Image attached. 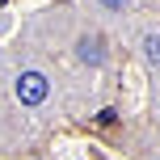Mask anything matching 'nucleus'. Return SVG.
<instances>
[{"instance_id": "obj_1", "label": "nucleus", "mask_w": 160, "mask_h": 160, "mask_svg": "<svg viewBox=\"0 0 160 160\" xmlns=\"http://www.w3.org/2000/svg\"><path fill=\"white\" fill-rule=\"evenodd\" d=\"M47 93H51V84H47L42 72H21L17 76V101L21 105H42Z\"/></svg>"}, {"instance_id": "obj_2", "label": "nucleus", "mask_w": 160, "mask_h": 160, "mask_svg": "<svg viewBox=\"0 0 160 160\" xmlns=\"http://www.w3.org/2000/svg\"><path fill=\"white\" fill-rule=\"evenodd\" d=\"M76 47H80V59H84V63H101V59H105L101 38H97V34H84V38L76 42Z\"/></svg>"}, {"instance_id": "obj_3", "label": "nucleus", "mask_w": 160, "mask_h": 160, "mask_svg": "<svg viewBox=\"0 0 160 160\" xmlns=\"http://www.w3.org/2000/svg\"><path fill=\"white\" fill-rule=\"evenodd\" d=\"M143 55L152 59V63H160V34H152V38H143Z\"/></svg>"}, {"instance_id": "obj_4", "label": "nucleus", "mask_w": 160, "mask_h": 160, "mask_svg": "<svg viewBox=\"0 0 160 160\" xmlns=\"http://www.w3.org/2000/svg\"><path fill=\"white\" fill-rule=\"evenodd\" d=\"M101 4H105V8H114V13H122V8H127L131 0H101Z\"/></svg>"}, {"instance_id": "obj_5", "label": "nucleus", "mask_w": 160, "mask_h": 160, "mask_svg": "<svg viewBox=\"0 0 160 160\" xmlns=\"http://www.w3.org/2000/svg\"><path fill=\"white\" fill-rule=\"evenodd\" d=\"M0 4H4V0H0Z\"/></svg>"}]
</instances>
